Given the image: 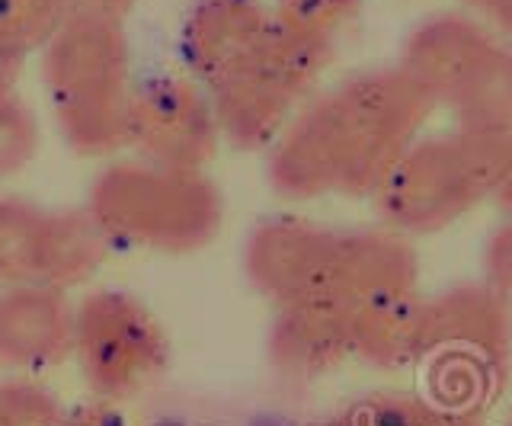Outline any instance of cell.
<instances>
[{
	"label": "cell",
	"instance_id": "cell-1",
	"mask_svg": "<svg viewBox=\"0 0 512 426\" xmlns=\"http://www.w3.org/2000/svg\"><path fill=\"white\" fill-rule=\"evenodd\" d=\"M87 212L112 247L196 254L218 238L224 199L202 170L122 161L93 180Z\"/></svg>",
	"mask_w": 512,
	"mask_h": 426
},
{
	"label": "cell",
	"instance_id": "cell-2",
	"mask_svg": "<svg viewBox=\"0 0 512 426\" xmlns=\"http://www.w3.org/2000/svg\"><path fill=\"white\" fill-rule=\"evenodd\" d=\"M512 366V305L484 279L455 282L426 302L423 385L439 407L480 414Z\"/></svg>",
	"mask_w": 512,
	"mask_h": 426
},
{
	"label": "cell",
	"instance_id": "cell-3",
	"mask_svg": "<svg viewBox=\"0 0 512 426\" xmlns=\"http://www.w3.org/2000/svg\"><path fill=\"white\" fill-rule=\"evenodd\" d=\"M509 135L455 129L416 138L372 196L384 225L400 234H436L461 222L490 199Z\"/></svg>",
	"mask_w": 512,
	"mask_h": 426
},
{
	"label": "cell",
	"instance_id": "cell-4",
	"mask_svg": "<svg viewBox=\"0 0 512 426\" xmlns=\"http://www.w3.org/2000/svg\"><path fill=\"white\" fill-rule=\"evenodd\" d=\"M327 93L340 132V196H375L436 103L400 65L359 71Z\"/></svg>",
	"mask_w": 512,
	"mask_h": 426
},
{
	"label": "cell",
	"instance_id": "cell-5",
	"mask_svg": "<svg viewBox=\"0 0 512 426\" xmlns=\"http://www.w3.org/2000/svg\"><path fill=\"white\" fill-rule=\"evenodd\" d=\"M333 52L288 29L269 26L263 45L244 68L208 87L218 132L240 151L269 148L314 90Z\"/></svg>",
	"mask_w": 512,
	"mask_h": 426
},
{
	"label": "cell",
	"instance_id": "cell-6",
	"mask_svg": "<svg viewBox=\"0 0 512 426\" xmlns=\"http://www.w3.org/2000/svg\"><path fill=\"white\" fill-rule=\"evenodd\" d=\"M74 359L96 401L116 404L167 372L170 343L151 308L122 289H100L74 305Z\"/></svg>",
	"mask_w": 512,
	"mask_h": 426
},
{
	"label": "cell",
	"instance_id": "cell-7",
	"mask_svg": "<svg viewBox=\"0 0 512 426\" xmlns=\"http://www.w3.org/2000/svg\"><path fill=\"white\" fill-rule=\"evenodd\" d=\"M132 145L141 161L202 170L221 145L212 97L180 77H151L132 87Z\"/></svg>",
	"mask_w": 512,
	"mask_h": 426
},
{
	"label": "cell",
	"instance_id": "cell-8",
	"mask_svg": "<svg viewBox=\"0 0 512 426\" xmlns=\"http://www.w3.org/2000/svg\"><path fill=\"white\" fill-rule=\"evenodd\" d=\"M356 356V305L330 289L276 305L266 359L288 382H317Z\"/></svg>",
	"mask_w": 512,
	"mask_h": 426
},
{
	"label": "cell",
	"instance_id": "cell-9",
	"mask_svg": "<svg viewBox=\"0 0 512 426\" xmlns=\"http://www.w3.org/2000/svg\"><path fill=\"white\" fill-rule=\"evenodd\" d=\"M333 234L308 218L272 215L256 222L244 241V276L272 305L327 289Z\"/></svg>",
	"mask_w": 512,
	"mask_h": 426
},
{
	"label": "cell",
	"instance_id": "cell-10",
	"mask_svg": "<svg viewBox=\"0 0 512 426\" xmlns=\"http://www.w3.org/2000/svg\"><path fill=\"white\" fill-rule=\"evenodd\" d=\"M74 356V305L61 289L20 282L0 289V369L39 375Z\"/></svg>",
	"mask_w": 512,
	"mask_h": 426
},
{
	"label": "cell",
	"instance_id": "cell-11",
	"mask_svg": "<svg viewBox=\"0 0 512 426\" xmlns=\"http://www.w3.org/2000/svg\"><path fill=\"white\" fill-rule=\"evenodd\" d=\"M340 132L330 93L308 100L282 135L269 145L266 180L285 199H320L327 193H340Z\"/></svg>",
	"mask_w": 512,
	"mask_h": 426
},
{
	"label": "cell",
	"instance_id": "cell-12",
	"mask_svg": "<svg viewBox=\"0 0 512 426\" xmlns=\"http://www.w3.org/2000/svg\"><path fill=\"white\" fill-rule=\"evenodd\" d=\"M42 77L52 103L128 87V39L122 23L64 20L42 49Z\"/></svg>",
	"mask_w": 512,
	"mask_h": 426
},
{
	"label": "cell",
	"instance_id": "cell-13",
	"mask_svg": "<svg viewBox=\"0 0 512 426\" xmlns=\"http://www.w3.org/2000/svg\"><path fill=\"white\" fill-rule=\"evenodd\" d=\"M420 257L407 234L394 228H349L333 234L327 289L356 308L378 298L416 292Z\"/></svg>",
	"mask_w": 512,
	"mask_h": 426
},
{
	"label": "cell",
	"instance_id": "cell-14",
	"mask_svg": "<svg viewBox=\"0 0 512 426\" xmlns=\"http://www.w3.org/2000/svg\"><path fill=\"white\" fill-rule=\"evenodd\" d=\"M269 26L272 17L256 0H196L180 36L186 68L215 87L256 55Z\"/></svg>",
	"mask_w": 512,
	"mask_h": 426
},
{
	"label": "cell",
	"instance_id": "cell-15",
	"mask_svg": "<svg viewBox=\"0 0 512 426\" xmlns=\"http://www.w3.org/2000/svg\"><path fill=\"white\" fill-rule=\"evenodd\" d=\"M493 45L496 39L480 23L461 13H439L407 36L400 68L429 93L432 103L448 106L471 81V74L484 65Z\"/></svg>",
	"mask_w": 512,
	"mask_h": 426
},
{
	"label": "cell",
	"instance_id": "cell-16",
	"mask_svg": "<svg viewBox=\"0 0 512 426\" xmlns=\"http://www.w3.org/2000/svg\"><path fill=\"white\" fill-rule=\"evenodd\" d=\"M429 295L400 292L356 308V359L381 372L420 366Z\"/></svg>",
	"mask_w": 512,
	"mask_h": 426
},
{
	"label": "cell",
	"instance_id": "cell-17",
	"mask_svg": "<svg viewBox=\"0 0 512 426\" xmlns=\"http://www.w3.org/2000/svg\"><path fill=\"white\" fill-rule=\"evenodd\" d=\"M109 247V238L87 212V205L84 209H48L39 244L36 282L61 292L84 286L109 257Z\"/></svg>",
	"mask_w": 512,
	"mask_h": 426
},
{
	"label": "cell",
	"instance_id": "cell-18",
	"mask_svg": "<svg viewBox=\"0 0 512 426\" xmlns=\"http://www.w3.org/2000/svg\"><path fill=\"white\" fill-rule=\"evenodd\" d=\"M58 135L80 157H106L132 145V84L52 103Z\"/></svg>",
	"mask_w": 512,
	"mask_h": 426
},
{
	"label": "cell",
	"instance_id": "cell-19",
	"mask_svg": "<svg viewBox=\"0 0 512 426\" xmlns=\"http://www.w3.org/2000/svg\"><path fill=\"white\" fill-rule=\"evenodd\" d=\"M458 119V129L471 132H512V45H493L471 81L448 103Z\"/></svg>",
	"mask_w": 512,
	"mask_h": 426
},
{
	"label": "cell",
	"instance_id": "cell-20",
	"mask_svg": "<svg viewBox=\"0 0 512 426\" xmlns=\"http://www.w3.org/2000/svg\"><path fill=\"white\" fill-rule=\"evenodd\" d=\"M330 426H480V414L439 407L426 394L372 391L349 404Z\"/></svg>",
	"mask_w": 512,
	"mask_h": 426
},
{
	"label": "cell",
	"instance_id": "cell-21",
	"mask_svg": "<svg viewBox=\"0 0 512 426\" xmlns=\"http://www.w3.org/2000/svg\"><path fill=\"white\" fill-rule=\"evenodd\" d=\"M45 212L23 196H0V286L36 282Z\"/></svg>",
	"mask_w": 512,
	"mask_h": 426
},
{
	"label": "cell",
	"instance_id": "cell-22",
	"mask_svg": "<svg viewBox=\"0 0 512 426\" xmlns=\"http://www.w3.org/2000/svg\"><path fill=\"white\" fill-rule=\"evenodd\" d=\"M359 13L362 0H276L272 23L333 52Z\"/></svg>",
	"mask_w": 512,
	"mask_h": 426
},
{
	"label": "cell",
	"instance_id": "cell-23",
	"mask_svg": "<svg viewBox=\"0 0 512 426\" xmlns=\"http://www.w3.org/2000/svg\"><path fill=\"white\" fill-rule=\"evenodd\" d=\"M39 151V119L13 90L0 93V180L16 177Z\"/></svg>",
	"mask_w": 512,
	"mask_h": 426
},
{
	"label": "cell",
	"instance_id": "cell-24",
	"mask_svg": "<svg viewBox=\"0 0 512 426\" xmlns=\"http://www.w3.org/2000/svg\"><path fill=\"white\" fill-rule=\"evenodd\" d=\"M61 23L64 13L58 0H0V39L26 55L45 49Z\"/></svg>",
	"mask_w": 512,
	"mask_h": 426
},
{
	"label": "cell",
	"instance_id": "cell-25",
	"mask_svg": "<svg viewBox=\"0 0 512 426\" xmlns=\"http://www.w3.org/2000/svg\"><path fill=\"white\" fill-rule=\"evenodd\" d=\"M64 414L61 398L26 375L0 385V426H61Z\"/></svg>",
	"mask_w": 512,
	"mask_h": 426
},
{
	"label": "cell",
	"instance_id": "cell-26",
	"mask_svg": "<svg viewBox=\"0 0 512 426\" xmlns=\"http://www.w3.org/2000/svg\"><path fill=\"white\" fill-rule=\"evenodd\" d=\"M484 282L512 305V218H506L484 244Z\"/></svg>",
	"mask_w": 512,
	"mask_h": 426
},
{
	"label": "cell",
	"instance_id": "cell-27",
	"mask_svg": "<svg viewBox=\"0 0 512 426\" xmlns=\"http://www.w3.org/2000/svg\"><path fill=\"white\" fill-rule=\"evenodd\" d=\"M64 20H109L122 23L138 0H58Z\"/></svg>",
	"mask_w": 512,
	"mask_h": 426
},
{
	"label": "cell",
	"instance_id": "cell-28",
	"mask_svg": "<svg viewBox=\"0 0 512 426\" xmlns=\"http://www.w3.org/2000/svg\"><path fill=\"white\" fill-rule=\"evenodd\" d=\"M61 426H125V420L106 401H100V404H87V407L68 410Z\"/></svg>",
	"mask_w": 512,
	"mask_h": 426
},
{
	"label": "cell",
	"instance_id": "cell-29",
	"mask_svg": "<svg viewBox=\"0 0 512 426\" xmlns=\"http://www.w3.org/2000/svg\"><path fill=\"white\" fill-rule=\"evenodd\" d=\"M23 61H26V52H20L7 39H0V93L13 90L16 77L23 71Z\"/></svg>",
	"mask_w": 512,
	"mask_h": 426
},
{
	"label": "cell",
	"instance_id": "cell-30",
	"mask_svg": "<svg viewBox=\"0 0 512 426\" xmlns=\"http://www.w3.org/2000/svg\"><path fill=\"white\" fill-rule=\"evenodd\" d=\"M490 199L496 202V209H500L506 218H512V135H509V145H506L503 170H500V177H496Z\"/></svg>",
	"mask_w": 512,
	"mask_h": 426
},
{
	"label": "cell",
	"instance_id": "cell-31",
	"mask_svg": "<svg viewBox=\"0 0 512 426\" xmlns=\"http://www.w3.org/2000/svg\"><path fill=\"white\" fill-rule=\"evenodd\" d=\"M474 10H480L484 17L512 39V0H468Z\"/></svg>",
	"mask_w": 512,
	"mask_h": 426
},
{
	"label": "cell",
	"instance_id": "cell-32",
	"mask_svg": "<svg viewBox=\"0 0 512 426\" xmlns=\"http://www.w3.org/2000/svg\"><path fill=\"white\" fill-rule=\"evenodd\" d=\"M509 426H512V417H509Z\"/></svg>",
	"mask_w": 512,
	"mask_h": 426
},
{
	"label": "cell",
	"instance_id": "cell-33",
	"mask_svg": "<svg viewBox=\"0 0 512 426\" xmlns=\"http://www.w3.org/2000/svg\"><path fill=\"white\" fill-rule=\"evenodd\" d=\"M0 289H4V286H0Z\"/></svg>",
	"mask_w": 512,
	"mask_h": 426
}]
</instances>
